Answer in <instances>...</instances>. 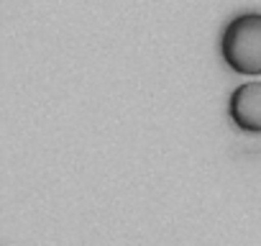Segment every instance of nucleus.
<instances>
[{"mask_svg":"<svg viewBox=\"0 0 261 246\" xmlns=\"http://www.w3.org/2000/svg\"><path fill=\"white\" fill-rule=\"evenodd\" d=\"M228 120L248 136L261 134V82H241L225 103Z\"/></svg>","mask_w":261,"mask_h":246,"instance_id":"2","label":"nucleus"},{"mask_svg":"<svg viewBox=\"0 0 261 246\" xmlns=\"http://www.w3.org/2000/svg\"><path fill=\"white\" fill-rule=\"evenodd\" d=\"M220 59L241 77H261V13H238L225 23Z\"/></svg>","mask_w":261,"mask_h":246,"instance_id":"1","label":"nucleus"}]
</instances>
